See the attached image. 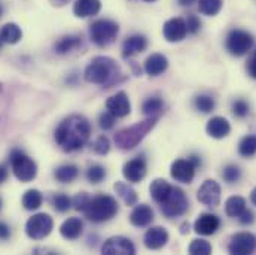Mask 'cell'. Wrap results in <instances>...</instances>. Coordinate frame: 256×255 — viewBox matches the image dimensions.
Masks as SVG:
<instances>
[{"mask_svg":"<svg viewBox=\"0 0 256 255\" xmlns=\"http://www.w3.org/2000/svg\"><path fill=\"white\" fill-rule=\"evenodd\" d=\"M91 124L82 115H70L60 123L56 130V140L66 152H74L88 142Z\"/></svg>","mask_w":256,"mask_h":255,"instance_id":"obj_1","label":"cell"},{"mask_svg":"<svg viewBox=\"0 0 256 255\" xmlns=\"http://www.w3.org/2000/svg\"><path fill=\"white\" fill-rule=\"evenodd\" d=\"M120 75V66L109 57H96L86 66L84 78L91 84H109Z\"/></svg>","mask_w":256,"mask_h":255,"instance_id":"obj_2","label":"cell"},{"mask_svg":"<svg viewBox=\"0 0 256 255\" xmlns=\"http://www.w3.org/2000/svg\"><path fill=\"white\" fill-rule=\"evenodd\" d=\"M156 123H158V117H148L144 121H140V123H137L131 127L124 128V130H120L115 134L116 146L124 151L136 148L146 137V134L155 127Z\"/></svg>","mask_w":256,"mask_h":255,"instance_id":"obj_3","label":"cell"},{"mask_svg":"<svg viewBox=\"0 0 256 255\" xmlns=\"http://www.w3.org/2000/svg\"><path fill=\"white\" fill-rule=\"evenodd\" d=\"M84 213L92 222L109 221L118 213V201L112 195H97L94 198H90V203Z\"/></svg>","mask_w":256,"mask_h":255,"instance_id":"obj_4","label":"cell"},{"mask_svg":"<svg viewBox=\"0 0 256 255\" xmlns=\"http://www.w3.org/2000/svg\"><path fill=\"white\" fill-rule=\"evenodd\" d=\"M10 167L15 178L21 182H32L38 176V164L22 151L14 149L10 152Z\"/></svg>","mask_w":256,"mask_h":255,"instance_id":"obj_5","label":"cell"},{"mask_svg":"<svg viewBox=\"0 0 256 255\" xmlns=\"http://www.w3.org/2000/svg\"><path fill=\"white\" fill-rule=\"evenodd\" d=\"M120 26L112 20H97L90 26V38L97 47H108L118 36Z\"/></svg>","mask_w":256,"mask_h":255,"instance_id":"obj_6","label":"cell"},{"mask_svg":"<svg viewBox=\"0 0 256 255\" xmlns=\"http://www.w3.org/2000/svg\"><path fill=\"white\" fill-rule=\"evenodd\" d=\"M254 44H255V39L249 32L242 30V29H234L226 36L225 48L231 56L242 57L252 50Z\"/></svg>","mask_w":256,"mask_h":255,"instance_id":"obj_7","label":"cell"},{"mask_svg":"<svg viewBox=\"0 0 256 255\" xmlns=\"http://www.w3.org/2000/svg\"><path fill=\"white\" fill-rule=\"evenodd\" d=\"M160 206H161L162 213L167 218H178V216H182L188 210L190 201H188L186 194L180 188L173 187L170 194L166 197V200L162 203H160Z\"/></svg>","mask_w":256,"mask_h":255,"instance_id":"obj_8","label":"cell"},{"mask_svg":"<svg viewBox=\"0 0 256 255\" xmlns=\"http://www.w3.org/2000/svg\"><path fill=\"white\" fill-rule=\"evenodd\" d=\"M54 221L48 213H36L26 222V234L33 240H42L51 234Z\"/></svg>","mask_w":256,"mask_h":255,"instance_id":"obj_9","label":"cell"},{"mask_svg":"<svg viewBox=\"0 0 256 255\" xmlns=\"http://www.w3.org/2000/svg\"><path fill=\"white\" fill-rule=\"evenodd\" d=\"M230 254L250 255L256 251V236L252 233H237L230 239Z\"/></svg>","mask_w":256,"mask_h":255,"instance_id":"obj_10","label":"cell"},{"mask_svg":"<svg viewBox=\"0 0 256 255\" xmlns=\"http://www.w3.org/2000/svg\"><path fill=\"white\" fill-rule=\"evenodd\" d=\"M196 198L204 206H208V207L219 206V203H220V185L213 179L204 181L198 192H196Z\"/></svg>","mask_w":256,"mask_h":255,"instance_id":"obj_11","label":"cell"},{"mask_svg":"<svg viewBox=\"0 0 256 255\" xmlns=\"http://www.w3.org/2000/svg\"><path fill=\"white\" fill-rule=\"evenodd\" d=\"M102 254L104 255H134L136 248L132 242L124 236H115L104 242L102 246Z\"/></svg>","mask_w":256,"mask_h":255,"instance_id":"obj_12","label":"cell"},{"mask_svg":"<svg viewBox=\"0 0 256 255\" xmlns=\"http://www.w3.org/2000/svg\"><path fill=\"white\" fill-rule=\"evenodd\" d=\"M195 169L196 166L192 163L191 160L188 158H180V160H176L173 164H172V169H170V175L174 181L178 182H182V184H191L194 176H195Z\"/></svg>","mask_w":256,"mask_h":255,"instance_id":"obj_13","label":"cell"},{"mask_svg":"<svg viewBox=\"0 0 256 255\" xmlns=\"http://www.w3.org/2000/svg\"><path fill=\"white\" fill-rule=\"evenodd\" d=\"M162 35L167 42H180L188 35L186 21L182 18H172L162 27Z\"/></svg>","mask_w":256,"mask_h":255,"instance_id":"obj_14","label":"cell"},{"mask_svg":"<svg viewBox=\"0 0 256 255\" xmlns=\"http://www.w3.org/2000/svg\"><path fill=\"white\" fill-rule=\"evenodd\" d=\"M220 227V219L214 213H201L194 222V230L200 236H212Z\"/></svg>","mask_w":256,"mask_h":255,"instance_id":"obj_15","label":"cell"},{"mask_svg":"<svg viewBox=\"0 0 256 255\" xmlns=\"http://www.w3.org/2000/svg\"><path fill=\"white\" fill-rule=\"evenodd\" d=\"M148 167H146V161L143 157H137L134 160H130L126 163L124 169H122V175L131 184H137L140 182L144 176H146Z\"/></svg>","mask_w":256,"mask_h":255,"instance_id":"obj_16","label":"cell"},{"mask_svg":"<svg viewBox=\"0 0 256 255\" xmlns=\"http://www.w3.org/2000/svg\"><path fill=\"white\" fill-rule=\"evenodd\" d=\"M106 108L116 118H124L131 112V105H130L128 96L124 91H120V93L114 94L112 97H109L106 102Z\"/></svg>","mask_w":256,"mask_h":255,"instance_id":"obj_17","label":"cell"},{"mask_svg":"<svg viewBox=\"0 0 256 255\" xmlns=\"http://www.w3.org/2000/svg\"><path fill=\"white\" fill-rule=\"evenodd\" d=\"M143 242L148 249H152V251L161 249L168 242V233L162 227H152L146 231Z\"/></svg>","mask_w":256,"mask_h":255,"instance_id":"obj_18","label":"cell"},{"mask_svg":"<svg viewBox=\"0 0 256 255\" xmlns=\"http://www.w3.org/2000/svg\"><path fill=\"white\" fill-rule=\"evenodd\" d=\"M206 131L213 139H224V137H226L231 133V124L224 117H213L207 123Z\"/></svg>","mask_w":256,"mask_h":255,"instance_id":"obj_19","label":"cell"},{"mask_svg":"<svg viewBox=\"0 0 256 255\" xmlns=\"http://www.w3.org/2000/svg\"><path fill=\"white\" fill-rule=\"evenodd\" d=\"M154 221V210L148 204H136L130 215V222L134 227H146Z\"/></svg>","mask_w":256,"mask_h":255,"instance_id":"obj_20","label":"cell"},{"mask_svg":"<svg viewBox=\"0 0 256 255\" xmlns=\"http://www.w3.org/2000/svg\"><path fill=\"white\" fill-rule=\"evenodd\" d=\"M146 48H148V39L143 35H132L126 39L122 45V56L128 59V57L143 53Z\"/></svg>","mask_w":256,"mask_h":255,"instance_id":"obj_21","label":"cell"},{"mask_svg":"<svg viewBox=\"0 0 256 255\" xmlns=\"http://www.w3.org/2000/svg\"><path fill=\"white\" fill-rule=\"evenodd\" d=\"M100 9H102L100 0H76L73 6V14L79 18H88L97 15Z\"/></svg>","mask_w":256,"mask_h":255,"instance_id":"obj_22","label":"cell"},{"mask_svg":"<svg viewBox=\"0 0 256 255\" xmlns=\"http://www.w3.org/2000/svg\"><path fill=\"white\" fill-rule=\"evenodd\" d=\"M82 230H84L82 219L76 218V216H72V218L66 219L62 224L60 234L63 236L64 239H67V240H74V239H78L82 234Z\"/></svg>","mask_w":256,"mask_h":255,"instance_id":"obj_23","label":"cell"},{"mask_svg":"<svg viewBox=\"0 0 256 255\" xmlns=\"http://www.w3.org/2000/svg\"><path fill=\"white\" fill-rule=\"evenodd\" d=\"M168 67V60L162 54H152L144 62V72L149 76H160Z\"/></svg>","mask_w":256,"mask_h":255,"instance_id":"obj_24","label":"cell"},{"mask_svg":"<svg viewBox=\"0 0 256 255\" xmlns=\"http://www.w3.org/2000/svg\"><path fill=\"white\" fill-rule=\"evenodd\" d=\"M173 185H170L166 179H155L149 187V192H150V197L160 204L166 200V197L170 194Z\"/></svg>","mask_w":256,"mask_h":255,"instance_id":"obj_25","label":"cell"},{"mask_svg":"<svg viewBox=\"0 0 256 255\" xmlns=\"http://www.w3.org/2000/svg\"><path fill=\"white\" fill-rule=\"evenodd\" d=\"M0 36L3 39L4 44H9V45H15L21 41L22 38V30L20 26H16L15 23H8L2 27L0 30Z\"/></svg>","mask_w":256,"mask_h":255,"instance_id":"obj_26","label":"cell"},{"mask_svg":"<svg viewBox=\"0 0 256 255\" xmlns=\"http://www.w3.org/2000/svg\"><path fill=\"white\" fill-rule=\"evenodd\" d=\"M246 209V200L240 195H232L225 203V212L231 218H238Z\"/></svg>","mask_w":256,"mask_h":255,"instance_id":"obj_27","label":"cell"},{"mask_svg":"<svg viewBox=\"0 0 256 255\" xmlns=\"http://www.w3.org/2000/svg\"><path fill=\"white\" fill-rule=\"evenodd\" d=\"M114 190L124 200V203L127 206H136L137 204V200H138L137 192L134 191L128 184H126V182H116L114 185Z\"/></svg>","mask_w":256,"mask_h":255,"instance_id":"obj_28","label":"cell"},{"mask_svg":"<svg viewBox=\"0 0 256 255\" xmlns=\"http://www.w3.org/2000/svg\"><path fill=\"white\" fill-rule=\"evenodd\" d=\"M44 203V195L39 190H28L22 195V206L27 210H36L42 206Z\"/></svg>","mask_w":256,"mask_h":255,"instance_id":"obj_29","label":"cell"},{"mask_svg":"<svg viewBox=\"0 0 256 255\" xmlns=\"http://www.w3.org/2000/svg\"><path fill=\"white\" fill-rule=\"evenodd\" d=\"M80 45V38L79 36H64L62 38L57 44H56V47H54V50H56V53L57 54H67V53H70V51H73L74 48H78Z\"/></svg>","mask_w":256,"mask_h":255,"instance_id":"obj_30","label":"cell"},{"mask_svg":"<svg viewBox=\"0 0 256 255\" xmlns=\"http://www.w3.org/2000/svg\"><path fill=\"white\" fill-rule=\"evenodd\" d=\"M54 176H56V179L58 182L68 184V182H72V181L76 179V176H78V167L74 164H63V166H60L56 170Z\"/></svg>","mask_w":256,"mask_h":255,"instance_id":"obj_31","label":"cell"},{"mask_svg":"<svg viewBox=\"0 0 256 255\" xmlns=\"http://www.w3.org/2000/svg\"><path fill=\"white\" fill-rule=\"evenodd\" d=\"M224 6L222 0H198V11L202 15L207 17H214L220 12Z\"/></svg>","mask_w":256,"mask_h":255,"instance_id":"obj_32","label":"cell"},{"mask_svg":"<svg viewBox=\"0 0 256 255\" xmlns=\"http://www.w3.org/2000/svg\"><path fill=\"white\" fill-rule=\"evenodd\" d=\"M162 109H164V102L160 97H150L142 106V111L146 117H158L162 112Z\"/></svg>","mask_w":256,"mask_h":255,"instance_id":"obj_33","label":"cell"},{"mask_svg":"<svg viewBox=\"0 0 256 255\" xmlns=\"http://www.w3.org/2000/svg\"><path fill=\"white\" fill-rule=\"evenodd\" d=\"M194 106L196 111L202 112V114H210L214 111L216 108V102L213 97L210 96H206V94H201V96H196L195 100H194Z\"/></svg>","mask_w":256,"mask_h":255,"instance_id":"obj_34","label":"cell"},{"mask_svg":"<svg viewBox=\"0 0 256 255\" xmlns=\"http://www.w3.org/2000/svg\"><path fill=\"white\" fill-rule=\"evenodd\" d=\"M238 154L242 157H254L256 154V136L250 134V136H246L240 140L238 143Z\"/></svg>","mask_w":256,"mask_h":255,"instance_id":"obj_35","label":"cell"},{"mask_svg":"<svg viewBox=\"0 0 256 255\" xmlns=\"http://www.w3.org/2000/svg\"><path fill=\"white\" fill-rule=\"evenodd\" d=\"M191 255H208L212 254V245L207 240L202 239H195L192 240L190 248H188Z\"/></svg>","mask_w":256,"mask_h":255,"instance_id":"obj_36","label":"cell"},{"mask_svg":"<svg viewBox=\"0 0 256 255\" xmlns=\"http://www.w3.org/2000/svg\"><path fill=\"white\" fill-rule=\"evenodd\" d=\"M222 178L226 184H236L242 178V169L236 164H228L222 172Z\"/></svg>","mask_w":256,"mask_h":255,"instance_id":"obj_37","label":"cell"},{"mask_svg":"<svg viewBox=\"0 0 256 255\" xmlns=\"http://www.w3.org/2000/svg\"><path fill=\"white\" fill-rule=\"evenodd\" d=\"M106 178V169L100 164H94L86 170V179L91 184H100Z\"/></svg>","mask_w":256,"mask_h":255,"instance_id":"obj_38","label":"cell"},{"mask_svg":"<svg viewBox=\"0 0 256 255\" xmlns=\"http://www.w3.org/2000/svg\"><path fill=\"white\" fill-rule=\"evenodd\" d=\"M52 204L58 212H67L73 204H72V198L68 195H66L63 192H58L52 197Z\"/></svg>","mask_w":256,"mask_h":255,"instance_id":"obj_39","label":"cell"},{"mask_svg":"<svg viewBox=\"0 0 256 255\" xmlns=\"http://www.w3.org/2000/svg\"><path fill=\"white\" fill-rule=\"evenodd\" d=\"M249 112H250V106H249V103H248L246 100L238 99V100H236V102L232 103V114H234L236 117L244 118V117L249 115Z\"/></svg>","mask_w":256,"mask_h":255,"instance_id":"obj_40","label":"cell"},{"mask_svg":"<svg viewBox=\"0 0 256 255\" xmlns=\"http://www.w3.org/2000/svg\"><path fill=\"white\" fill-rule=\"evenodd\" d=\"M94 151L100 155H106L110 151V142L106 136H100L97 137V140L94 142Z\"/></svg>","mask_w":256,"mask_h":255,"instance_id":"obj_41","label":"cell"},{"mask_svg":"<svg viewBox=\"0 0 256 255\" xmlns=\"http://www.w3.org/2000/svg\"><path fill=\"white\" fill-rule=\"evenodd\" d=\"M88 203H90V195H88L86 192H79V194H76L74 198L72 200V204L74 206V209H76V210H80V212H84V210L86 209Z\"/></svg>","mask_w":256,"mask_h":255,"instance_id":"obj_42","label":"cell"},{"mask_svg":"<svg viewBox=\"0 0 256 255\" xmlns=\"http://www.w3.org/2000/svg\"><path fill=\"white\" fill-rule=\"evenodd\" d=\"M115 115L114 114H110L109 111L108 112H103L102 115H100V120H98V123H100V127L103 128L104 131H108V130H112L114 126H115Z\"/></svg>","mask_w":256,"mask_h":255,"instance_id":"obj_43","label":"cell"},{"mask_svg":"<svg viewBox=\"0 0 256 255\" xmlns=\"http://www.w3.org/2000/svg\"><path fill=\"white\" fill-rule=\"evenodd\" d=\"M186 27H188V33L191 35H195L200 29H201V21L196 15L194 14H190L188 18H186Z\"/></svg>","mask_w":256,"mask_h":255,"instance_id":"obj_44","label":"cell"},{"mask_svg":"<svg viewBox=\"0 0 256 255\" xmlns=\"http://www.w3.org/2000/svg\"><path fill=\"white\" fill-rule=\"evenodd\" d=\"M238 221H240L243 225H250V224L255 221V215H254V212H252V210L246 209V210L238 216Z\"/></svg>","mask_w":256,"mask_h":255,"instance_id":"obj_45","label":"cell"},{"mask_svg":"<svg viewBox=\"0 0 256 255\" xmlns=\"http://www.w3.org/2000/svg\"><path fill=\"white\" fill-rule=\"evenodd\" d=\"M246 69H248L249 76H250V78H254V79H256V51H255V54L250 57V60L248 62Z\"/></svg>","mask_w":256,"mask_h":255,"instance_id":"obj_46","label":"cell"},{"mask_svg":"<svg viewBox=\"0 0 256 255\" xmlns=\"http://www.w3.org/2000/svg\"><path fill=\"white\" fill-rule=\"evenodd\" d=\"M9 236H10V228H9V225L4 224V222H0V239H2V240H6V239H9Z\"/></svg>","mask_w":256,"mask_h":255,"instance_id":"obj_47","label":"cell"},{"mask_svg":"<svg viewBox=\"0 0 256 255\" xmlns=\"http://www.w3.org/2000/svg\"><path fill=\"white\" fill-rule=\"evenodd\" d=\"M6 179H8V169H6L3 164H0V185H2Z\"/></svg>","mask_w":256,"mask_h":255,"instance_id":"obj_48","label":"cell"},{"mask_svg":"<svg viewBox=\"0 0 256 255\" xmlns=\"http://www.w3.org/2000/svg\"><path fill=\"white\" fill-rule=\"evenodd\" d=\"M190 231V222H184L182 225H180V233L182 234H186Z\"/></svg>","mask_w":256,"mask_h":255,"instance_id":"obj_49","label":"cell"},{"mask_svg":"<svg viewBox=\"0 0 256 255\" xmlns=\"http://www.w3.org/2000/svg\"><path fill=\"white\" fill-rule=\"evenodd\" d=\"M196 0H179V3L182 5V6H191L192 3H195Z\"/></svg>","mask_w":256,"mask_h":255,"instance_id":"obj_50","label":"cell"},{"mask_svg":"<svg viewBox=\"0 0 256 255\" xmlns=\"http://www.w3.org/2000/svg\"><path fill=\"white\" fill-rule=\"evenodd\" d=\"M250 201H252V203L256 206V187L254 188V191L250 192Z\"/></svg>","mask_w":256,"mask_h":255,"instance_id":"obj_51","label":"cell"},{"mask_svg":"<svg viewBox=\"0 0 256 255\" xmlns=\"http://www.w3.org/2000/svg\"><path fill=\"white\" fill-rule=\"evenodd\" d=\"M3 44H4V42H3V39H2V36H0V48L3 47Z\"/></svg>","mask_w":256,"mask_h":255,"instance_id":"obj_52","label":"cell"},{"mask_svg":"<svg viewBox=\"0 0 256 255\" xmlns=\"http://www.w3.org/2000/svg\"><path fill=\"white\" fill-rule=\"evenodd\" d=\"M2 14H3V8L0 6V17H2Z\"/></svg>","mask_w":256,"mask_h":255,"instance_id":"obj_53","label":"cell"},{"mask_svg":"<svg viewBox=\"0 0 256 255\" xmlns=\"http://www.w3.org/2000/svg\"><path fill=\"white\" fill-rule=\"evenodd\" d=\"M143 2H148V3H152V2H155V0H143Z\"/></svg>","mask_w":256,"mask_h":255,"instance_id":"obj_54","label":"cell"},{"mask_svg":"<svg viewBox=\"0 0 256 255\" xmlns=\"http://www.w3.org/2000/svg\"><path fill=\"white\" fill-rule=\"evenodd\" d=\"M2 206H3V203H2V198H0V210H2Z\"/></svg>","mask_w":256,"mask_h":255,"instance_id":"obj_55","label":"cell"}]
</instances>
